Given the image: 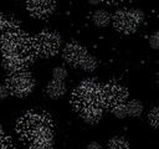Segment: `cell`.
I'll return each mask as SVG.
<instances>
[{"mask_svg": "<svg viewBox=\"0 0 159 149\" xmlns=\"http://www.w3.org/2000/svg\"><path fill=\"white\" fill-rule=\"evenodd\" d=\"M1 51L2 66L10 73L24 71L36 56L32 38L21 31L1 45Z\"/></svg>", "mask_w": 159, "mask_h": 149, "instance_id": "6da1fadb", "label": "cell"}, {"mask_svg": "<svg viewBox=\"0 0 159 149\" xmlns=\"http://www.w3.org/2000/svg\"><path fill=\"white\" fill-rule=\"evenodd\" d=\"M71 104L78 114L87 109L98 108V107L103 108L102 86L93 79H84L72 92Z\"/></svg>", "mask_w": 159, "mask_h": 149, "instance_id": "7a4b0ae2", "label": "cell"}, {"mask_svg": "<svg viewBox=\"0 0 159 149\" xmlns=\"http://www.w3.org/2000/svg\"><path fill=\"white\" fill-rule=\"evenodd\" d=\"M16 130L21 138L32 140L39 135L53 133V124L47 113L27 112L17 122Z\"/></svg>", "mask_w": 159, "mask_h": 149, "instance_id": "3957f363", "label": "cell"}, {"mask_svg": "<svg viewBox=\"0 0 159 149\" xmlns=\"http://www.w3.org/2000/svg\"><path fill=\"white\" fill-rule=\"evenodd\" d=\"M144 20V12L139 9H120L112 17L113 27L122 35H132Z\"/></svg>", "mask_w": 159, "mask_h": 149, "instance_id": "277c9868", "label": "cell"}, {"mask_svg": "<svg viewBox=\"0 0 159 149\" xmlns=\"http://www.w3.org/2000/svg\"><path fill=\"white\" fill-rule=\"evenodd\" d=\"M61 36L50 30H43L39 32L35 37H32V45L36 55L41 57H51L55 56L61 47Z\"/></svg>", "mask_w": 159, "mask_h": 149, "instance_id": "5b68a950", "label": "cell"}, {"mask_svg": "<svg viewBox=\"0 0 159 149\" xmlns=\"http://www.w3.org/2000/svg\"><path fill=\"white\" fill-rule=\"evenodd\" d=\"M6 87L11 94L16 97H26L35 88V78L25 70L19 71L10 76L6 82Z\"/></svg>", "mask_w": 159, "mask_h": 149, "instance_id": "8992f818", "label": "cell"}, {"mask_svg": "<svg viewBox=\"0 0 159 149\" xmlns=\"http://www.w3.org/2000/svg\"><path fill=\"white\" fill-rule=\"evenodd\" d=\"M128 98L127 88L117 81H109L102 86V104L103 108L112 109L113 107L125 103Z\"/></svg>", "mask_w": 159, "mask_h": 149, "instance_id": "52a82bcc", "label": "cell"}, {"mask_svg": "<svg viewBox=\"0 0 159 149\" xmlns=\"http://www.w3.org/2000/svg\"><path fill=\"white\" fill-rule=\"evenodd\" d=\"M26 9L31 16L36 19L50 17L56 9L55 0H26Z\"/></svg>", "mask_w": 159, "mask_h": 149, "instance_id": "ba28073f", "label": "cell"}, {"mask_svg": "<svg viewBox=\"0 0 159 149\" xmlns=\"http://www.w3.org/2000/svg\"><path fill=\"white\" fill-rule=\"evenodd\" d=\"M88 55L86 47L78 42H68L62 50V58L71 66L80 67L84 57Z\"/></svg>", "mask_w": 159, "mask_h": 149, "instance_id": "9c48e42d", "label": "cell"}, {"mask_svg": "<svg viewBox=\"0 0 159 149\" xmlns=\"http://www.w3.org/2000/svg\"><path fill=\"white\" fill-rule=\"evenodd\" d=\"M20 31L21 30L14 21L7 20L5 17L0 19V46L9 41L11 37H14L15 35H17Z\"/></svg>", "mask_w": 159, "mask_h": 149, "instance_id": "30bf717a", "label": "cell"}, {"mask_svg": "<svg viewBox=\"0 0 159 149\" xmlns=\"http://www.w3.org/2000/svg\"><path fill=\"white\" fill-rule=\"evenodd\" d=\"M46 93L48 94V97L57 99L61 98L65 93H66V84L63 83V81H57V79H52L47 83L46 87Z\"/></svg>", "mask_w": 159, "mask_h": 149, "instance_id": "8fae6325", "label": "cell"}, {"mask_svg": "<svg viewBox=\"0 0 159 149\" xmlns=\"http://www.w3.org/2000/svg\"><path fill=\"white\" fill-rule=\"evenodd\" d=\"M80 115H81V118L86 123H88V124H97L101 120L102 115H103V108L98 107V108L87 109V111L80 113Z\"/></svg>", "mask_w": 159, "mask_h": 149, "instance_id": "7c38bea8", "label": "cell"}, {"mask_svg": "<svg viewBox=\"0 0 159 149\" xmlns=\"http://www.w3.org/2000/svg\"><path fill=\"white\" fill-rule=\"evenodd\" d=\"M112 17L106 10H96L92 15V21L98 27H106L109 25Z\"/></svg>", "mask_w": 159, "mask_h": 149, "instance_id": "4fadbf2b", "label": "cell"}, {"mask_svg": "<svg viewBox=\"0 0 159 149\" xmlns=\"http://www.w3.org/2000/svg\"><path fill=\"white\" fill-rule=\"evenodd\" d=\"M127 107V114L130 117H139L143 112V104L138 99H132L125 103Z\"/></svg>", "mask_w": 159, "mask_h": 149, "instance_id": "5bb4252c", "label": "cell"}, {"mask_svg": "<svg viewBox=\"0 0 159 149\" xmlns=\"http://www.w3.org/2000/svg\"><path fill=\"white\" fill-rule=\"evenodd\" d=\"M107 149H129V144L123 137H113L108 142Z\"/></svg>", "mask_w": 159, "mask_h": 149, "instance_id": "9a60e30c", "label": "cell"}, {"mask_svg": "<svg viewBox=\"0 0 159 149\" xmlns=\"http://www.w3.org/2000/svg\"><path fill=\"white\" fill-rule=\"evenodd\" d=\"M97 60H96V57L94 56H92V55H87L86 57H84V60L82 61V63H81V68L83 70V71H86V72H92V71H94L96 68H97Z\"/></svg>", "mask_w": 159, "mask_h": 149, "instance_id": "2e32d148", "label": "cell"}, {"mask_svg": "<svg viewBox=\"0 0 159 149\" xmlns=\"http://www.w3.org/2000/svg\"><path fill=\"white\" fill-rule=\"evenodd\" d=\"M149 124L154 128H159V107H154L148 113Z\"/></svg>", "mask_w": 159, "mask_h": 149, "instance_id": "e0dca14e", "label": "cell"}, {"mask_svg": "<svg viewBox=\"0 0 159 149\" xmlns=\"http://www.w3.org/2000/svg\"><path fill=\"white\" fill-rule=\"evenodd\" d=\"M112 113L114 114V117L122 119V118H125L128 114H127V107H125V103H122V104H118L116 107H113L112 109Z\"/></svg>", "mask_w": 159, "mask_h": 149, "instance_id": "ac0fdd59", "label": "cell"}, {"mask_svg": "<svg viewBox=\"0 0 159 149\" xmlns=\"http://www.w3.org/2000/svg\"><path fill=\"white\" fill-rule=\"evenodd\" d=\"M52 77L53 79H57V81H63L66 77H67V71L65 67L62 66H57L53 68L52 71Z\"/></svg>", "mask_w": 159, "mask_h": 149, "instance_id": "d6986e66", "label": "cell"}, {"mask_svg": "<svg viewBox=\"0 0 159 149\" xmlns=\"http://www.w3.org/2000/svg\"><path fill=\"white\" fill-rule=\"evenodd\" d=\"M149 45L154 50H159V30H157L149 38Z\"/></svg>", "mask_w": 159, "mask_h": 149, "instance_id": "ffe728a7", "label": "cell"}, {"mask_svg": "<svg viewBox=\"0 0 159 149\" xmlns=\"http://www.w3.org/2000/svg\"><path fill=\"white\" fill-rule=\"evenodd\" d=\"M0 149H14L11 140L5 135L0 137Z\"/></svg>", "mask_w": 159, "mask_h": 149, "instance_id": "44dd1931", "label": "cell"}, {"mask_svg": "<svg viewBox=\"0 0 159 149\" xmlns=\"http://www.w3.org/2000/svg\"><path fill=\"white\" fill-rule=\"evenodd\" d=\"M9 94H10V92H9L7 87H6V84H5V86H4V84H0V99L6 98Z\"/></svg>", "mask_w": 159, "mask_h": 149, "instance_id": "7402d4cb", "label": "cell"}, {"mask_svg": "<svg viewBox=\"0 0 159 149\" xmlns=\"http://www.w3.org/2000/svg\"><path fill=\"white\" fill-rule=\"evenodd\" d=\"M87 149H102V147H101L97 142H92V143H89V144H88Z\"/></svg>", "mask_w": 159, "mask_h": 149, "instance_id": "603a6c76", "label": "cell"}, {"mask_svg": "<svg viewBox=\"0 0 159 149\" xmlns=\"http://www.w3.org/2000/svg\"><path fill=\"white\" fill-rule=\"evenodd\" d=\"M89 4H92V5H97V4H99V2H102L103 0H87Z\"/></svg>", "mask_w": 159, "mask_h": 149, "instance_id": "cb8c5ba5", "label": "cell"}, {"mask_svg": "<svg viewBox=\"0 0 159 149\" xmlns=\"http://www.w3.org/2000/svg\"><path fill=\"white\" fill-rule=\"evenodd\" d=\"M103 1H106V2H108V4H116V2H119V1H122V0H103Z\"/></svg>", "mask_w": 159, "mask_h": 149, "instance_id": "d4e9b609", "label": "cell"}, {"mask_svg": "<svg viewBox=\"0 0 159 149\" xmlns=\"http://www.w3.org/2000/svg\"><path fill=\"white\" fill-rule=\"evenodd\" d=\"M4 135V129H2V127L0 125V137H2Z\"/></svg>", "mask_w": 159, "mask_h": 149, "instance_id": "484cf974", "label": "cell"}]
</instances>
